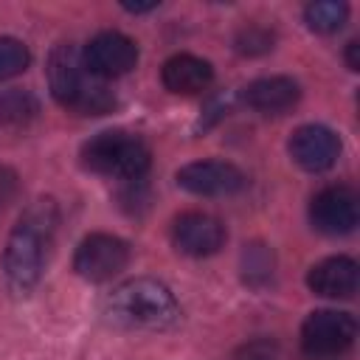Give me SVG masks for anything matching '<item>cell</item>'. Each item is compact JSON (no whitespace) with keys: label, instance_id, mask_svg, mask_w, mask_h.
Here are the masks:
<instances>
[{"label":"cell","instance_id":"cell-1","mask_svg":"<svg viewBox=\"0 0 360 360\" xmlns=\"http://www.w3.org/2000/svg\"><path fill=\"white\" fill-rule=\"evenodd\" d=\"M56 225H59V205L51 197L34 200L20 214L3 250V273L14 295H28L37 287L48 262V250L53 245Z\"/></svg>","mask_w":360,"mask_h":360},{"label":"cell","instance_id":"cell-2","mask_svg":"<svg viewBox=\"0 0 360 360\" xmlns=\"http://www.w3.org/2000/svg\"><path fill=\"white\" fill-rule=\"evenodd\" d=\"M104 315L121 329H146L160 332L177 323L180 307L172 290L158 278H129L118 284L107 301Z\"/></svg>","mask_w":360,"mask_h":360},{"label":"cell","instance_id":"cell-3","mask_svg":"<svg viewBox=\"0 0 360 360\" xmlns=\"http://www.w3.org/2000/svg\"><path fill=\"white\" fill-rule=\"evenodd\" d=\"M48 84L53 98L76 115H104L115 107L112 90L84 68L82 51H76L70 42H62L51 51Z\"/></svg>","mask_w":360,"mask_h":360},{"label":"cell","instance_id":"cell-4","mask_svg":"<svg viewBox=\"0 0 360 360\" xmlns=\"http://www.w3.org/2000/svg\"><path fill=\"white\" fill-rule=\"evenodd\" d=\"M82 163L104 177L141 180L149 172L152 152L143 143V138L127 129H104L82 146Z\"/></svg>","mask_w":360,"mask_h":360},{"label":"cell","instance_id":"cell-5","mask_svg":"<svg viewBox=\"0 0 360 360\" xmlns=\"http://www.w3.org/2000/svg\"><path fill=\"white\" fill-rule=\"evenodd\" d=\"M357 338V323L349 312L315 309L301 323V352L307 360H340Z\"/></svg>","mask_w":360,"mask_h":360},{"label":"cell","instance_id":"cell-6","mask_svg":"<svg viewBox=\"0 0 360 360\" xmlns=\"http://www.w3.org/2000/svg\"><path fill=\"white\" fill-rule=\"evenodd\" d=\"M129 262V245L112 233H90L79 242L73 256V270L84 281H110Z\"/></svg>","mask_w":360,"mask_h":360},{"label":"cell","instance_id":"cell-7","mask_svg":"<svg viewBox=\"0 0 360 360\" xmlns=\"http://www.w3.org/2000/svg\"><path fill=\"white\" fill-rule=\"evenodd\" d=\"M82 62H84V68L96 79L107 82V79L124 76V73H129L135 68V62H138V45H135V39H129L121 31H101V34H96L84 45Z\"/></svg>","mask_w":360,"mask_h":360},{"label":"cell","instance_id":"cell-8","mask_svg":"<svg viewBox=\"0 0 360 360\" xmlns=\"http://www.w3.org/2000/svg\"><path fill=\"white\" fill-rule=\"evenodd\" d=\"M309 219L321 233H329V236H343L354 231L360 219L357 191L349 186H329L318 191L309 202Z\"/></svg>","mask_w":360,"mask_h":360},{"label":"cell","instance_id":"cell-9","mask_svg":"<svg viewBox=\"0 0 360 360\" xmlns=\"http://www.w3.org/2000/svg\"><path fill=\"white\" fill-rule=\"evenodd\" d=\"M177 186L200 197H225L245 186V174L225 160H194L177 172Z\"/></svg>","mask_w":360,"mask_h":360},{"label":"cell","instance_id":"cell-10","mask_svg":"<svg viewBox=\"0 0 360 360\" xmlns=\"http://www.w3.org/2000/svg\"><path fill=\"white\" fill-rule=\"evenodd\" d=\"M172 242L186 256H214L225 245V228L217 217L202 211H186L172 225Z\"/></svg>","mask_w":360,"mask_h":360},{"label":"cell","instance_id":"cell-11","mask_svg":"<svg viewBox=\"0 0 360 360\" xmlns=\"http://www.w3.org/2000/svg\"><path fill=\"white\" fill-rule=\"evenodd\" d=\"M290 155L307 172H326L340 158V138L323 124H304L290 138Z\"/></svg>","mask_w":360,"mask_h":360},{"label":"cell","instance_id":"cell-12","mask_svg":"<svg viewBox=\"0 0 360 360\" xmlns=\"http://www.w3.org/2000/svg\"><path fill=\"white\" fill-rule=\"evenodd\" d=\"M357 262L349 256H329L307 273L309 290L323 298H352L357 292Z\"/></svg>","mask_w":360,"mask_h":360},{"label":"cell","instance_id":"cell-13","mask_svg":"<svg viewBox=\"0 0 360 360\" xmlns=\"http://www.w3.org/2000/svg\"><path fill=\"white\" fill-rule=\"evenodd\" d=\"M160 79H163V87L169 93L194 96V93H202L211 84L214 68H211L208 59H200L194 53H174L163 62Z\"/></svg>","mask_w":360,"mask_h":360},{"label":"cell","instance_id":"cell-14","mask_svg":"<svg viewBox=\"0 0 360 360\" xmlns=\"http://www.w3.org/2000/svg\"><path fill=\"white\" fill-rule=\"evenodd\" d=\"M298 98H301V87L290 76H264V79H256L245 87L248 107L267 112V115H278V112L292 110L298 104Z\"/></svg>","mask_w":360,"mask_h":360},{"label":"cell","instance_id":"cell-15","mask_svg":"<svg viewBox=\"0 0 360 360\" xmlns=\"http://www.w3.org/2000/svg\"><path fill=\"white\" fill-rule=\"evenodd\" d=\"M346 17H349V6L346 3H335V0L309 3L304 8V22L315 34H335V31H340Z\"/></svg>","mask_w":360,"mask_h":360},{"label":"cell","instance_id":"cell-16","mask_svg":"<svg viewBox=\"0 0 360 360\" xmlns=\"http://www.w3.org/2000/svg\"><path fill=\"white\" fill-rule=\"evenodd\" d=\"M31 62V51L22 39L0 37V79L20 76Z\"/></svg>","mask_w":360,"mask_h":360},{"label":"cell","instance_id":"cell-17","mask_svg":"<svg viewBox=\"0 0 360 360\" xmlns=\"http://www.w3.org/2000/svg\"><path fill=\"white\" fill-rule=\"evenodd\" d=\"M37 112V101L22 93V90H8L0 96V121L6 124H25L28 118H34Z\"/></svg>","mask_w":360,"mask_h":360},{"label":"cell","instance_id":"cell-18","mask_svg":"<svg viewBox=\"0 0 360 360\" xmlns=\"http://www.w3.org/2000/svg\"><path fill=\"white\" fill-rule=\"evenodd\" d=\"M273 42H276L273 31L264 28V25H256V22L245 25V28L236 34V51L245 53V56H259V53L273 51Z\"/></svg>","mask_w":360,"mask_h":360},{"label":"cell","instance_id":"cell-19","mask_svg":"<svg viewBox=\"0 0 360 360\" xmlns=\"http://www.w3.org/2000/svg\"><path fill=\"white\" fill-rule=\"evenodd\" d=\"M273 273V256L264 250V245H250L245 250V278L250 284L267 281Z\"/></svg>","mask_w":360,"mask_h":360},{"label":"cell","instance_id":"cell-20","mask_svg":"<svg viewBox=\"0 0 360 360\" xmlns=\"http://www.w3.org/2000/svg\"><path fill=\"white\" fill-rule=\"evenodd\" d=\"M239 360H276V346L270 340H256V343L245 346Z\"/></svg>","mask_w":360,"mask_h":360},{"label":"cell","instance_id":"cell-21","mask_svg":"<svg viewBox=\"0 0 360 360\" xmlns=\"http://www.w3.org/2000/svg\"><path fill=\"white\" fill-rule=\"evenodd\" d=\"M17 191V177L8 169H0V205H6Z\"/></svg>","mask_w":360,"mask_h":360},{"label":"cell","instance_id":"cell-22","mask_svg":"<svg viewBox=\"0 0 360 360\" xmlns=\"http://www.w3.org/2000/svg\"><path fill=\"white\" fill-rule=\"evenodd\" d=\"M357 39H352L349 45H346V65H349V70H357L360 68V62H357Z\"/></svg>","mask_w":360,"mask_h":360}]
</instances>
